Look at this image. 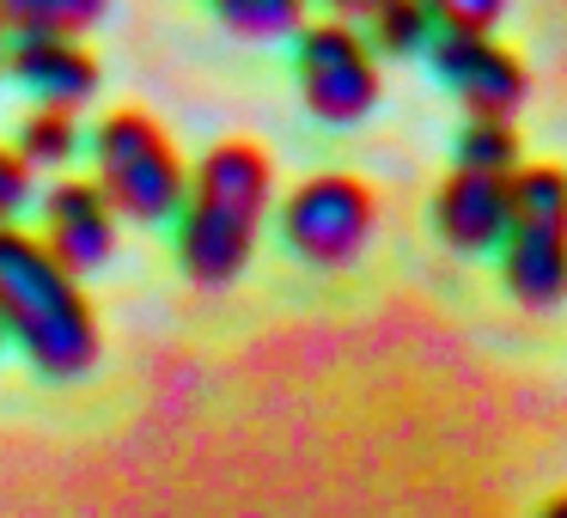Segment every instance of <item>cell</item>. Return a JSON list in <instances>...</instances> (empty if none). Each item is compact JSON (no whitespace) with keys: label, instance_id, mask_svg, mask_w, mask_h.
<instances>
[{"label":"cell","instance_id":"cell-10","mask_svg":"<svg viewBox=\"0 0 567 518\" xmlns=\"http://www.w3.org/2000/svg\"><path fill=\"white\" fill-rule=\"evenodd\" d=\"M506 287L518 305L543 311L567 293V232L561 226H506Z\"/></svg>","mask_w":567,"mask_h":518},{"label":"cell","instance_id":"cell-13","mask_svg":"<svg viewBox=\"0 0 567 518\" xmlns=\"http://www.w3.org/2000/svg\"><path fill=\"white\" fill-rule=\"evenodd\" d=\"M457 172H482V177H513L518 172V135L501 116H470L457 135Z\"/></svg>","mask_w":567,"mask_h":518},{"label":"cell","instance_id":"cell-5","mask_svg":"<svg viewBox=\"0 0 567 518\" xmlns=\"http://www.w3.org/2000/svg\"><path fill=\"white\" fill-rule=\"evenodd\" d=\"M299 92H306L311 116H323V123H360L379 104L372 43L342 19L306 25V38H299Z\"/></svg>","mask_w":567,"mask_h":518},{"label":"cell","instance_id":"cell-21","mask_svg":"<svg viewBox=\"0 0 567 518\" xmlns=\"http://www.w3.org/2000/svg\"><path fill=\"white\" fill-rule=\"evenodd\" d=\"M0 342H7V335H0Z\"/></svg>","mask_w":567,"mask_h":518},{"label":"cell","instance_id":"cell-17","mask_svg":"<svg viewBox=\"0 0 567 518\" xmlns=\"http://www.w3.org/2000/svg\"><path fill=\"white\" fill-rule=\"evenodd\" d=\"M427 13L440 31H488L506 13V0H427Z\"/></svg>","mask_w":567,"mask_h":518},{"label":"cell","instance_id":"cell-7","mask_svg":"<svg viewBox=\"0 0 567 518\" xmlns=\"http://www.w3.org/2000/svg\"><path fill=\"white\" fill-rule=\"evenodd\" d=\"M43 250H50L68 274H86V269H104V262H111L116 214H111V201L99 196V184L62 177V184L43 196Z\"/></svg>","mask_w":567,"mask_h":518},{"label":"cell","instance_id":"cell-20","mask_svg":"<svg viewBox=\"0 0 567 518\" xmlns=\"http://www.w3.org/2000/svg\"><path fill=\"white\" fill-rule=\"evenodd\" d=\"M543 518H567V494H561V500H549V506H543Z\"/></svg>","mask_w":567,"mask_h":518},{"label":"cell","instance_id":"cell-12","mask_svg":"<svg viewBox=\"0 0 567 518\" xmlns=\"http://www.w3.org/2000/svg\"><path fill=\"white\" fill-rule=\"evenodd\" d=\"M506 201H513L518 226H561L567 232V172H555V165H525V172H513L506 177Z\"/></svg>","mask_w":567,"mask_h":518},{"label":"cell","instance_id":"cell-16","mask_svg":"<svg viewBox=\"0 0 567 518\" xmlns=\"http://www.w3.org/2000/svg\"><path fill=\"white\" fill-rule=\"evenodd\" d=\"M214 13L238 38H287L306 19V0H214Z\"/></svg>","mask_w":567,"mask_h":518},{"label":"cell","instance_id":"cell-8","mask_svg":"<svg viewBox=\"0 0 567 518\" xmlns=\"http://www.w3.org/2000/svg\"><path fill=\"white\" fill-rule=\"evenodd\" d=\"M513 201H506V177L482 172H452L433 196V226L452 250H494L506 238Z\"/></svg>","mask_w":567,"mask_h":518},{"label":"cell","instance_id":"cell-19","mask_svg":"<svg viewBox=\"0 0 567 518\" xmlns=\"http://www.w3.org/2000/svg\"><path fill=\"white\" fill-rule=\"evenodd\" d=\"M336 13H372V7H379V0H330Z\"/></svg>","mask_w":567,"mask_h":518},{"label":"cell","instance_id":"cell-3","mask_svg":"<svg viewBox=\"0 0 567 518\" xmlns=\"http://www.w3.org/2000/svg\"><path fill=\"white\" fill-rule=\"evenodd\" d=\"M92 165H99V196L111 201V214L128 220H172L184 208L189 172L177 159L172 135L141 111H116L92 135Z\"/></svg>","mask_w":567,"mask_h":518},{"label":"cell","instance_id":"cell-1","mask_svg":"<svg viewBox=\"0 0 567 518\" xmlns=\"http://www.w3.org/2000/svg\"><path fill=\"white\" fill-rule=\"evenodd\" d=\"M0 335H13L25 360L50 379H80L99 360V318H92L80 274L43 250V238L0 226Z\"/></svg>","mask_w":567,"mask_h":518},{"label":"cell","instance_id":"cell-11","mask_svg":"<svg viewBox=\"0 0 567 518\" xmlns=\"http://www.w3.org/2000/svg\"><path fill=\"white\" fill-rule=\"evenodd\" d=\"M111 0H0V31L13 38H80Z\"/></svg>","mask_w":567,"mask_h":518},{"label":"cell","instance_id":"cell-4","mask_svg":"<svg viewBox=\"0 0 567 518\" xmlns=\"http://www.w3.org/2000/svg\"><path fill=\"white\" fill-rule=\"evenodd\" d=\"M372 189L360 177H342V172H323V177H306L293 196L281 201V238L293 257L318 262V269H336V262H354L372 238Z\"/></svg>","mask_w":567,"mask_h":518},{"label":"cell","instance_id":"cell-14","mask_svg":"<svg viewBox=\"0 0 567 518\" xmlns=\"http://www.w3.org/2000/svg\"><path fill=\"white\" fill-rule=\"evenodd\" d=\"M372 43H379L384 55H421L433 43V13H427V0H379L372 7Z\"/></svg>","mask_w":567,"mask_h":518},{"label":"cell","instance_id":"cell-2","mask_svg":"<svg viewBox=\"0 0 567 518\" xmlns=\"http://www.w3.org/2000/svg\"><path fill=\"white\" fill-rule=\"evenodd\" d=\"M269 189L275 172L250 141H220L196 165L184 208H177V257L196 287H226L250 262L257 226L269 214Z\"/></svg>","mask_w":567,"mask_h":518},{"label":"cell","instance_id":"cell-6","mask_svg":"<svg viewBox=\"0 0 567 518\" xmlns=\"http://www.w3.org/2000/svg\"><path fill=\"white\" fill-rule=\"evenodd\" d=\"M427 55H433V74L452 86V99L470 116H501L506 123L525 104V86H530L525 62L506 55L488 31H433Z\"/></svg>","mask_w":567,"mask_h":518},{"label":"cell","instance_id":"cell-9","mask_svg":"<svg viewBox=\"0 0 567 518\" xmlns=\"http://www.w3.org/2000/svg\"><path fill=\"white\" fill-rule=\"evenodd\" d=\"M7 68H13L19 86L38 92V104H50V111H80V104L99 92V62H92L74 38H13Z\"/></svg>","mask_w":567,"mask_h":518},{"label":"cell","instance_id":"cell-15","mask_svg":"<svg viewBox=\"0 0 567 518\" xmlns=\"http://www.w3.org/2000/svg\"><path fill=\"white\" fill-rule=\"evenodd\" d=\"M80 147V128H74V111H31L19 123V159L25 165H68Z\"/></svg>","mask_w":567,"mask_h":518},{"label":"cell","instance_id":"cell-18","mask_svg":"<svg viewBox=\"0 0 567 518\" xmlns=\"http://www.w3.org/2000/svg\"><path fill=\"white\" fill-rule=\"evenodd\" d=\"M25 196H31V165L19 159V153L0 147V226L25 208Z\"/></svg>","mask_w":567,"mask_h":518}]
</instances>
